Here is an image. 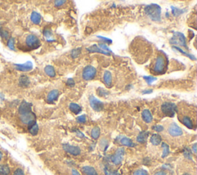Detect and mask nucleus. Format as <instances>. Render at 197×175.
<instances>
[{"mask_svg": "<svg viewBox=\"0 0 197 175\" xmlns=\"http://www.w3.org/2000/svg\"><path fill=\"white\" fill-rule=\"evenodd\" d=\"M167 69V60L166 56L162 54H159L156 58L155 63L151 69V73L156 75L163 74Z\"/></svg>", "mask_w": 197, "mask_h": 175, "instance_id": "obj_1", "label": "nucleus"}, {"mask_svg": "<svg viewBox=\"0 0 197 175\" xmlns=\"http://www.w3.org/2000/svg\"><path fill=\"white\" fill-rule=\"evenodd\" d=\"M145 12L152 21L159 22L161 20V7L159 5H149L145 9Z\"/></svg>", "mask_w": 197, "mask_h": 175, "instance_id": "obj_2", "label": "nucleus"}, {"mask_svg": "<svg viewBox=\"0 0 197 175\" xmlns=\"http://www.w3.org/2000/svg\"><path fill=\"white\" fill-rule=\"evenodd\" d=\"M161 110L165 115L172 117L177 110V106L173 103H164L161 106Z\"/></svg>", "mask_w": 197, "mask_h": 175, "instance_id": "obj_3", "label": "nucleus"}, {"mask_svg": "<svg viewBox=\"0 0 197 175\" xmlns=\"http://www.w3.org/2000/svg\"><path fill=\"white\" fill-rule=\"evenodd\" d=\"M25 43L28 47L30 49H37L38 47L40 46V40L37 36L35 35H29L25 39Z\"/></svg>", "mask_w": 197, "mask_h": 175, "instance_id": "obj_4", "label": "nucleus"}, {"mask_svg": "<svg viewBox=\"0 0 197 175\" xmlns=\"http://www.w3.org/2000/svg\"><path fill=\"white\" fill-rule=\"evenodd\" d=\"M96 69L92 66H87L82 71V78L85 80H90L96 77Z\"/></svg>", "mask_w": 197, "mask_h": 175, "instance_id": "obj_5", "label": "nucleus"}, {"mask_svg": "<svg viewBox=\"0 0 197 175\" xmlns=\"http://www.w3.org/2000/svg\"><path fill=\"white\" fill-rule=\"evenodd\" d=\"M125 154V150L123 148H119L116 150L115 153L111 157V161L115 164V165H119L122 163L123 160V157Z\"/></svg>", "mask_w": 197, "mask_h": 175, "instance_id": "obj_6", "label": "nucleus"}, {"mask_svg": "<svg viewBox=\"0 0 197 175\" xmlns=\"http://www.w3.org/2000/svg\"><path fill=\"white\" fill-rule=\"evenodd\" d=\"M20 120L22 124L30 126L32 124L35 122V116L33 113L30 111V112L25 113V114H20Z\"/></svg>", "mask_w": 197, "mask_h": 175, "instance_id": "obj_7", "label": "nucleus"}, {"mask_svg": "<svg viewBox=\"0 0 197 175\" xmlns=\"http://www.w3.org/2000/svg\"><path fill=\"white\" fill-rule=\"evenodd\" d=\"M89 104L92 109L95 111H101L104 107L103 103H102L101 101H99L97 98H96L94 96H90L89 98Z\"/></svg>", "mask_w": 197, "mask_h": 175, "instance_id": "obj_8", "label": "nucleus"}, {"mask_svg": "<svg viewBox=\"0 0 197 175\" xmlns=\"http://www.w3.org/2000/svg\"><path fill=\"white\" fill-rule=\"evenodd\" d=\"M172 41L173 43L180 44V46H183L186 49H188L187 45H186V42H185V35L181 33H175L173 35V38L172 39ZM171 41V42H172Z\"/></svg>", "mask_w": 197, "mask_h": 175, "instance_id": "obj_9", "label": "nucleus"}, {"mask_svg": "<svg viewBox=\"0 0 197 175\" xmlns=\"http://www.w3.org/2000/svg\"><path fill=\"white\" fill-rule=\"evenodd\" d=\"M168 133L172 137H180L183 134L181 128L178 126L177 124H174V123L170 125V127L168 128Z\"/></svg>", "mask_w": 197, "mask_h": 175, "instance_id": "obj_10", "label": "nucleus"}, {"mask_svg": "<svg viewBox=\"0 0 197 175\" xmlns=\"http://www.w3.org/2000/svg\"><path fill=\"white\" fill-rule=\"evenodd\" d=\"M63 149L66 150V152H68L69 153H70L72 155L74 156H78L79 155L80 153H81V150H80V148L76 147V146H72L69 145L68 144H65L63 146Z\"/></svg>", "mask_w": 197, "mask_h": 175, "instance_id": "obj_11", "label": "nucleus"}, {"mask_svg": "<svg viewBox=\"0 0 197 175\" xmlns=\"http://www.w3.org/2000/svg\"><path fill=\"white\" fill-rule=\"evenodd\" d=\"M32 63L30 61H28L26 63H23V64H16L15 65V68L17 70L22 71V72H26V71H30L32 69Z\"/></svg>", "mask_w": 197, "mask_h": 175, "instance_id": "obj_12", "label": "nucleus"}, {"mask_svg": "<svg viewBox=\"0 0 197 175\" xmlns=\"http://www.w3.org/2000/svg\"><path fill=\"white\" fill-rule=\"evenodd\" d=\"M31 109H32L31 103H30L28 102H25V101H23V102L21 103V105H20L19 109V114H25V113L32 111Z\"/></svg>", "mask_w": 197, "mask_h": 175, "instance_id": "obj_13", "label": "nucleus"}, {"mask_svg": "<svg viewBox=\"0 0 197 175\" xmlns=\"http://www.w3.org/2000/svg\"><path fill=\"white\" fill-rule=\"evenodd\" d=\"M59 91L57 90H53L51 92H49V93L47 96V101L50 103H52L55 102V101H56L58 97H59Z\"/></svg>", "mask_w": 197, "mask_h": 175, "instance_id": "obj_14", "label": "nucleus"}, {"mask_svg": "<svg viewBox=\"0 0 197 175\" xmlns=\"http://www.w3.org/2000/svg\"><path fill=\"white\" fill-rule=\"evenodd\" d=\"M142 117H143V120H144L146 123H151L152 121V115L150 113V111L147 109L144 110L142 113Z\"/></svg>", "mask_w": 197, "mask_h": 175, "instance_id": "obj_15", "label": "nucleus"}, {"mask_svg": "<svg viewBox=\"0 0 197 175\" xmlns=\"http://www.w3.org/2000/svg\"><path fill=\"white\" fill-rule=\"evenodd\" d=\"M87 50H88L89 52H90V53H102V54H105V55L110 56V53H107V52L103 51V50L100 49V48L97 45L91 46L90 47L87 48Z\"/></svg>", "mask_w": 197, "mask_h": 175, "instance_id": "obj_16", "label": "nucleus"}, {"mask_svg": "<svg viewBox=\"0 0 197 175\" xmlns=\"http://www.w3.org/2000/svg\"><path fill=\"white\" fill-rule=\"evenodd\" d=\"M149 137V132L147 131H142L139 133V134L137 137V141L141 143V144H144L147 140V138Z\"/></svg>", "mask_w": 197, "mask_h": 175, "instance_id": "obj_17", "label": "nucleus"}, {"mask_svg": "<svg viewBox=\"0 0 197 175\" xmlns=\"http://www.w3.org/2000/svg\"><path fill=\"white\" fill-rule=\"evenodd\" d=\"M104 82L105 83V86L107 87H110L112 85V75L110 72L109 71H105L104 73L103 76Z\"/></svg>", "mask_w": 197, "mask_h": 175, "instance_id": "obj_18", "label": "nucleus"}, {"mask_svg": "<svg viewBox=\"0 0 197 175\" xmlns=\"http://www.w3.org/2000/svg\"><path fill=\"white\" fill-rule=\"evenodd\" d=\"M83 173L86 175H98L97 172L92 167H89V166H85L82 168Z\"/></svg>", "mask_w": 197, "mask_h": 175, "instance_id": "obj_19", "label": "nucleus"}, {"mask_svg": "<svg viewBox=\"0 0 197 175\" xmlns=\"http://www.w3.org/2000/svg\"><path fill=\"white\" fill-rule=\"evenodd\" d=\"M120 144L123 146H126V147H130V148H133L135 147V144L132 141V140H130L129 138L126 137H122L120 140H119Z\"/></svg>", "mask_w": 197, "mask_h": 175, "instance_id": "obj_20", "label": "nucleus"}, {"mask_svg": "<svg viewBox=\"0 0 197 175\" xmlns=\"http://www.w3.org/2000/svg\"><path fill=\"white\" fill-rule=\"evenodd\" d=\"M150 142L155 146L159 145L160 143L162 142V137L159 134H153L150 138Z\"/></svg>", "mask_w": 197, "mask_h": 175, "instance_id": "obj_21", "label": "nucleus"}, {"mask_svg": "<svg viewBox=\"0 0 197 175\" xmlns=\"http://www.w3.org/2000/svg\"><path fill=\"white\" fill-rule=\"evenodd\" d=\"M31 21L34 24H39L41 22V16L38 12H32L31 14Z\"/></svg>", "mask_w": 197, "mask_h": 175, "instance_id": "obj_22", "label": "nucleus"}, {"mask_svg": "<svg viewBox=\"0 0 197 175\" xmlns=\"http://www.w3.org/2000/svg\"><path fill=\"white\" fill-rule=\"evenodd\" d=\"M69 109H70L71 111H72V113H74L75 114H79L81 112V110H82L81 106H79V105L76 104V103H71L70 105H69Z\"/></svg>", "mask_w": 197, "mask_h": 175, "instance_id": "obj_23", "label": "nucleus"}, {"mask_svg": "<svg viewBox=\"0 0 197 175\" xmlns=\"http://www.w3.org/2000/svg\"><path fill=\"white\" fill-rule=\"evenodd\" d=\"M30 81L28 77H26V76H22V77H20L19 84L21 87H26L30 85Z\"/></svg>", "mask_w": 197, "mask_h": 175, "instance_id": "obj_24", "label": "nucleus"}, {"mask_svg": "<svg viewBox=\"0 0 197 175\" xmlns=\"http://www.w3.org/2000/svg\"><path fill=\"white\" fill-rule=\"evenodd\" d=\"M29 131L32 135L37 134L38 131H39V127H38V124H36V122H34L33 124H32L31 125L29 126Z\"/></svg>", "mask_w": 197, "mask_h": 175, "instance_id": "obj_25", "label": "nucleus"}, {"mask_svg": "<svg viewBox=\"0 0 197 175\" xmlns=\"http://www.w3.org/2000/svg\"><path fill=\"white\" fill-rule=\"evenodd\" d=\"M10 174V168L6 164H0V174L9 175Z\"/></svg>", "mask_w": 197, "mask_h": 175, "instance_id": "obj_26", "label": "nucleus"}, {"mask_svg": "<svg viewBox=\"0 0 197 175\" xmlns=\"http://www.w3.org/2000/svg\"><path fill=\"white\" fill-rule=\"evenodd\" d=\"M183 123L185 125L186 127H188L189 129H192L193 127V121L190 118H189V116H183Z\"/></svg>", "mask_w": 197, "mask_h": 175, "instance_id": "obj_27", "label": "nucleus"}, {"mask_svg": "<svg viewBox=\"0 0 197 175\" xmlns=\"http://www.w3.org/2000/svg\"><path fill=\"white\" fill-rule=\"evenodd\" d=\"M44 70H45V73H46L48 76H49V77H54L55 76H56V71H55L54 68H53L52 66H46V67H45Z\"/></svg>", "mask_w": 197, "mask_h": 175, "instance_id": "obj_28", "label": "nucleus"}, {"mask_svg": "<svg viewBox=\"0 0 197 175\" xmlns=\"http://www.w3.org/2000/svg\"><path fill=\"white\" fill-rule=\"evenodd\" d=\"M172 48H173L174 49H176V50H177L178 52H180V53H181L182 54H183V55H185L186 56H188L189 58H190L191 59H193V60H195L196 59V57L194 56L193 55H192V54H189V53H187L186 52L183 51V49H181V48L178 47V46H172Z\"/></svg>", "mask_w": 197, "mask_h": 175, "instance_id": "obj_29", "label": "nucleus"}, {"mask_svg": "<svg viewBox=\"0 0 197 175\" xmlns=\"http://www.w3.org/2000/svg\"><path fill=\"white\" fill-rule=\"evenodd\" d=\"M100 135V127H95L91 131V136H92V137L95 140L98 139Z\"/></svg>", "mask_w": 197, "mask_h": 175, "instance_id": "obj_30", "label": "nucleus"}, {"mask_svg": "<svg viewBox=\"0 0 197 175\" xmlns=\"http://www.w3.org/2000/svg\"><path fill=\"white\" fill-rule=\"evenodd\" d=\"M162 147L163 148V153H162V158H166V156L169 154L170 153V148H169V146L167 145L166 144L163 143L162 144Z\"/></svg>", "mask_w": 197, "mask_h": 175, "instance_id": "obj_31", "label": "nucleus"}, {"mask_svg": "<svg viewBox=\"0 0 197 175\" xmlns=\"http://www.w3.org/2000/svg\"><path fill=\"white\" fill-rule=\"evenodd\" d=\"M7 46L11 50H15V39L14 38H10L8 40Z\"/></svg>", "mask_w": 197, "mask_h": 175, "instance_id": "obj_32", "label": "nucleus"}, {"mask_svg": "<svg viewBox=\"0 0 197 175\" xmlns=\"http://www.w3.org/2000/svg\"><path fill=\"white\" fill-rule=\"evenodd\" d=\"M133 175H149V173L146 170L139 169L135 171L133 173Z\"/></svg>", "mask_w": 197, "mask_h": 175, "instance_id": "obj_33", "label": "nucleus"}, {"mask_svg": "<svg viewBox=\"0 0 197 175\" xmlns=\"http://www.w3.org/2000/svg\"><path fill=\"white\" fill-rule=\"evenodd\" d=\"M99 46V47H100L101 49H102V50H103V51L107 52V53H112L111 49H109V48L107 46H105V44L100 43V44H99V46Z\"/></svg>", "mask_w": 197, "mask_h": 175, "instance_id": "obj_34", "label": "nucleus"}, {"mask_svg": "<svg viewBox=\"0 0 197 175\" xmlns=\"http://www.w3.org/2000/svg\"><path fill=\"white\" fill-rule=\"evenodd\" d=\"M143 78H144V80L148 84H151L152 82H154V81L156 80V78H155V77H149H149H144Z\"/></svg>", "mask_w": 197, "mask_h": 175, "instance_id": "obj_35", "label": "nucleus"}, {"mask_svg": "<svg viewBox=\"0 0 197 175\" xmlns=\"http://www.w3.org/2000/svg\"><path fill=\"white\" fill-rule=\"evenodd\" d=\"M171 8H172V14H173L174 16H179V15H180V14H182L183 13V11H180V9H177V8H175V7H171Z\"/></svg>", "mask_w": 197, "mask_h": 175, "instance_id": "obj_36", "label": "nucleus"}, {"mask_svg": "<svg viewBox=\"0 0 197 175\" xmlns=\"http://www.w3.org/2000/svg\"><path fill=\"white\" fill-rule=\"evenodd\" d=\"M98 94L100 95V96H105L106 95L109 94V92H107L106 90H105L104 89L100 88V89H98Z\"/></svg>", "mask_w": 197, "mask_h": 175, "instance_id": "obj_37", "label": "nucleus"}, {"mask_svg": "<svg viewBox=\"0 0 197 175\" xmlns=\"http://www.w3.org/2000/svg\"><path fill=\"white\" fill-rule=\"evenodd\" d=\"M105 173L106 175H118L117 171H110L109 169H108L107 167H105Z\"/></svg>", "mask_w": 197, "mask_h": 175, "instance_id": "obj_38", "label": "nucleus"}, {"mask_svg": "<svg viewBox=\"0 0 197 175\" xmlns=\"http://www.w3.org/2000/svg\"><path fill=\"white\" fill-rule=\"evenodd\" d=\"M76 120H77L79 123H85L86 121V115H81V116H78Z\"/></svg>", "mask_w": 197, "mask_h": 175, "instance_id": "obj_39", "label": "nucleus"}, {"mask_svg": "<svg viewBox=\"0 0 197 175\" xmlns=\"http://www.w3.org/2000/svg\"><path fill=\"white\" fill-rule=\"evenodd\" d=\"M80 53V49H76L74 50H72V58H76L78 56Z\"/></svg>", "mask_w": 197, "mask_h": 175, "instance_id": "obj_40", "label": "nucleus"}, {"mask_svg": "<svg viewBox=\"0 0 197 175\" xmlns=\"http://www.w3.org/2000/svg\"><path fill=\"white\" fill-rule=\"evenodd\" d=\"M152 129L157 132H161L163 130V127H162V125H156V126L152 127Z\"/></svg>", "mask_w": 197, "mask_h": 175, "instance_id": "obj_41", "label": "nucleus"}, {"mask_svg": "<svg viewBox=\"0 0 197 175\" xmlns=\"http://www.w3.org/2000/svg\"><path fill=\"white\" fill-rule=\"evenodd\" d=\"M44 35H45V37L48 39V40H51V36H52V33H51L49 30H45L44 31Z\"/></svg>", "mask_w": 197, "mask_h": 175, "instance_id": "obj_42", "label": "nucleus"}, {"mask_svg": "<svg viewBox=\"0 0 197 175\" xmlns=\"http://www.w3.org/2000/svg\"><path fill=\"white\" fill-rule=\"evenodd\" d=\"M184 155H185V158H187L188 159H191L192 155L191 153H190V150L189 149H185V152H184Z\"/></svg>", "mask_w": 197, "mask_h": 175, "instance_id": "obj_43", "label": "nucleus"}, {"mask_svg": "<svg viewBox=\"0 0 197 175\" xmlns=\"http://www.w3.org/2000/svg\"><path fill=\"white\" fill-rule=\"evenodd\" d=\"M13 175H25V174H24V171L21 168H18V169L15 171Z\"/></svg>", "mask_w": 197, "mask_h": 175, "instance_id": "obj_44", "label": "nucleus"}, {"mask_svg": "<svg viewBox=\"0 0 197 175\" xmlns=\"http://www.w3.org/2000/svg\"><path fill=\"white\" fill-rule=\"evenodd\" d=\"M67 85L68 86H69V87H73L75 85V82L74 80H73V79L72 78H69V79H68V80H67Z\"/></svg>", "mask_w": 197, "mask_h": 175, "instance_id": "obj_45", "label": "nucleus"}, {"mask_svg": "<svg viewBox=\"0 0 197 175\" xmlns=\"http://www.w3.org/2000/svg\"><path fill=\"white\" fill-rule=\"evenodd\" d=\"M65 2H66L65 0H63V1H62V0H59V1H56V2H55V6H62V5L64 4Z\"/></svg>", "mask_w": 197, "mask_h": 175, "instance_id": "obj_46", "label": "nucleus"}, {"mask_svg": "<svg viewBox=\"0 0 197 175\" xmlns=\"http://www.w3.org/2000/svg\"><path fill=\"white\" fill-rule=\"evenodd\" d=\"M98 38H100V39H102V40H105V42L108 43H112V40H109V39H107V38H105L103 37V36H98Z\"/></svg>", "mask_w": 197, "mask_h": 175, "instance_id": "obj_47", "label": "nucleus"}, {"mask_svg": "<svg viewBox=\"0 0 197 175\" xmlns=\"http://www.w3.org/2000/svg\"><path fill=\"white\" fill-rule=\"evenodd\" d=\"M2 37L3 38H5V39H7V38L9 37V33L7 31H2Z\"/></svg>", "mask_w": 197, "mask_h": 175, "instance_id": "obj_48", "label": "nucleus"}, {"mask_svg": "<svg viewBox=\"0 0 197 175\" xmlns=\"http://www.w3.org/2000/svg\"><path fill=\"white\" fill-rule=\"evenodd\" d=\"M154 175H167V174H166V173L165 172V171H158V172H156Z\"/></svg>", "mask_w": 197, "mask_h": 175, "instance_id": "obj_49", "label": "nucleus"}, {"mask_svg": "<svg viewBox=\"0 0 197 175\" xmlns=\"http://www.w3.org/2000/svg\"><path fill=\"white\" fill-rule=\"evenodd\" d=\"M72 175H80V174L79 173L78 171H76V169H72Z\"/></svg>", "mask_w": 197, "mask_h": 175, "instance_id": "obj_50", "label": "nucleus"}, {"mask_svg": "<svg viewBox=\"0 0 197 175\" xmlns=\"http://www.w3.org/2000/svg\"><path fill=\"white\" fill-rule=\"evenodd\" d=\"M152 92V90H146L143 91V94H149V93H151Z\"/></svg>", "mask_w": 197, "mask_h": 175, "instance_id": "obj_51", "label": "nucleus"}, {"mask_svg": "<svg viewBox=\"0 0 197 175\" xmlns=\"http://www.w3.org/2000/svg\"><path fill=\"white\" fill-rule=\"evenodd\" d=\"M193 150H194V153H196V144L193 145Z\"/></svg>", "mask_w": 197, "mask_h": 175, "instance_id": "obj_52", "label": "nucleus"}, {"mask_svg": "<svg viewBox=\"0 0 197 175\" xmlns=\"http://www.w3.org/2000/svg\"><path fill=\"white\" fill-rule=\"evenodd\" d=\"M2 152L0 151V161H2Z\"/></svg>", "mask_w": 197, "mask_h": 175, "instance_id": "obj_53", "label": "nucleus"}, {"mask_svg": "<svg viewBox=\"0 0 197 175\" xmlns=\"http://www.w3.org/2000/svg\"><path fill=\"white\" fill-rule=\"evenodd\" d=\"M183 175H190V174H187V173H185V174H184Z\"/></svg>", "mask_w": 197, "mask_h": 175, "instance_id": "obj_54", "label": "nucleus"}]
</instances>
